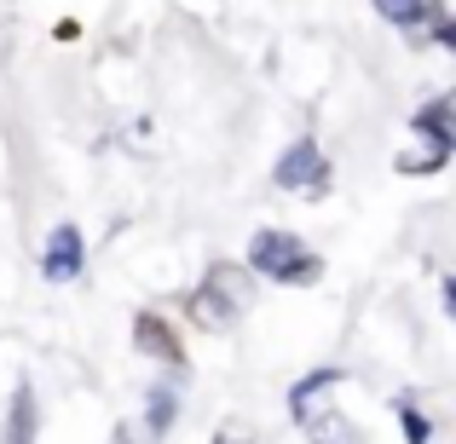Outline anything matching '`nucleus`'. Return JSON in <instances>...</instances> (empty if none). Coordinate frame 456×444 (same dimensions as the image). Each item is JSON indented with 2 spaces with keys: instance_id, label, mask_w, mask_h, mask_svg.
Wrapping results in <instances>:
<instances>
[{
  "instance_id": "7",
  "label": "nucleus",
  "mask_w": 456,
  "mask_h": 444,
  "mask_svg": "<svg viewBox=\"0 0 456 444\" xmlns=\"http://www.w3.org/2000/svg\"><path fill=\"white\" fill-rule=\"evenodd\" d=\"M6 444H35V392H29V381H18V392H12Z\"/></svg>"
},
{
  "instance_id": "1",
  "label": "nucleus",
  "mask_w": 456,
  "mask_h": 444,
  "mask_svg": "<svg viewBox=\"0 0 456 444\" xmlns=\"http://www.w3.org/2000/svg\"><path fill=\"white\" fill-rule=\"evenodd\" d=\"M248 278H272V283H318L323 278V260L312 254L295 231H255L248 243Z\"/></svg>"
},
{
  "instance_id": "4",
  "label": "nucleus",
  "mask_w": 456,
  "mask_h": 444,
  "mask_svg": "<svg viewBox=\"0 0 456 444\" xmlns=\"http://www.w3.org/2000/svg\"><path fill=\"white\" fill-rule=\"evenodd\" d=\"M278 190H301V197H323L330 190V162H323V150H318V139H301V145H289L283 150V162H278Z\"/></svg>"
},
{
  "instance_id": "12",
  "label": "nucleus",
  "mask_w": 456,
  "mask_h": 444,
  "mask_svg": "<svg viewBox=\"0 0 456 444\" xmlns=\"http://www.w3.org/2000/svg\"><path fill=\"white\" fill-rule=\"evenodd\" d=\"M214 444H248V433H243V427H220V433H214Z\"/></svg>"
},
{
  "instance_id": "3",
  "label": "nucleus",
  "mask_w": 456,
  "mask_h": 444,
  "mask_svg": "<svg viewBox=\"0 0 456 444\" xmlns=\"http://www.w3.org/2000/svg\"><path fill=\"white\" fill-rule=\"evenodd\" d=\"M411 127L428 139V150H416V156H399V174H439V167L451 162V145H456V133H451V99H434L422 116H411Z\"/></svg>"
},
{
  "instance_id": "8",
  "label": "nucleus",
  "mask_w": 456,
  "mask_h": 444,
  "mask_svg": "<svg viewBox=\"0 0 456 444\" xmlns=\"http://www.w3.org/2000/svg\"><path fill=\"white\" fill-rule=\"evenodd\" d=\"M306 433H312V444H364V439H358V427L346 422V416H335V410L306 416Z\"/></svg>"
},
{
  "instance_id": "11",
  "label": "nucleus",
  "mask_w": 456,
  "mask_h": 444,
  "mask_svg": "<svg viewBox=\"0 0 456 444\" xmlns=\"http://www.w3.org/2000/svg\"><path fill=\"white\" fill-rule=\"evenodd\" d=\"M174 422V387H151V433H167Z\"/></svg>"
},
{
  "instance_id": "10",
  "label": "nucleus",
  "mask_w": 456,
  "mask_h": 444,
  "mask_svg": "<svg viewBox=\"0 0 456 444\" xmlns=\"http://www.w3.org/2000/svg\"><path fill=\"white\" fill-rule=\"evenodd\" d=\"M399 427H404V444H428V433H434V427H428V416L416 410L411 399L399 404Z\"/></svg>"
},
{
  "instance_id": "2",
  "label": "nucleus",
  "mask_w": 456,
  "mask_h": 444,
  "mask_svg": "<svg viewBox=\"0 0 456 444\" xmlns=\"http://www.w3.org/2000/svg\"><path fill=\"white\" fill-rule=\"evenodd\" d=\"M255 306V278H248V266H208V278H202V289L191 295V318L202 323V329H232L243 311Z\"/></svg>"
},
{
  "instance_id": "6",
  "label": "nucleus",
  "mask_w": 456,
  "mask_h": 444,
  "mask_svg": "<svg viewBox=\"0 0 456 444\" xmlns=\"http://www.w3.org/2000/svg\"><path fill=\"white\" fill-rule=\"evenodd\" d=\"M134 341H139V352L162 358V364H185V346H179L174 323L156 318V311H139V318H134Z\"/></svg>"
},
{
  "instance_id": "9",
  "label": "nucleus",
  "mask_w": 456,
  "mask_h": 444,
  "mask_svg": "<svg viewBox=\"0 0 456 444\" xmlns=\"http://www.w3.org/2000/svg\"><path fill=\"white\" fill-rule=\"evenodd\" d=\"M376 12L387 23H399V29H416V23H422V12H428V0H376Z\"/></svg>"
},
{
  "instance_id": "5",
  "label": "nucleus",
  "mask_w": 456,
  "mask_h": 444,
  "mask_svg": "<svg viewBox=\"0 0 456 444\" xmlns=\"http://www.w3.org/2000/svg\"><path fill=\"white\" fill-rule=\"evenodd\" d=\"M81 266H87V254H81V231L76 225H58L53 237H46V260H41V271L53 283H76L81 278Z\"/></svg>"
}]
</instances>
